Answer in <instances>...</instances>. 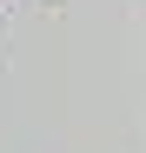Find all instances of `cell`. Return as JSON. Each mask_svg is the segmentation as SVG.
I'll return each instance as SVG.
<instances>
[]
</instances>
